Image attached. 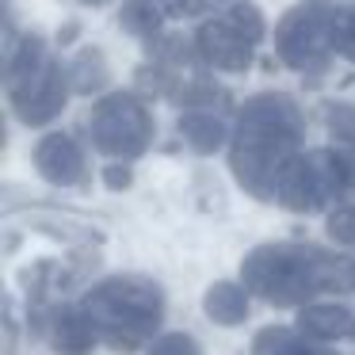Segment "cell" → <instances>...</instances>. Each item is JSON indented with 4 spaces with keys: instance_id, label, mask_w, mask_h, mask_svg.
I'll return each mask as SVG.
<instances>
[{
    "instance_id": "obj_2",
    "label": "cell",
    "mask_w": 355,
    "mask_h": 355,
    "mask_svg": "<svg viewBox=\"0 0 355 355\" xmlns=\"http://www.w3.org/2000/svg\"><path fill=\"white\" fill-rule=\"evenodd\" d=\"M80 309L92 321V329L100 332L103 344L130 352V347H141L157 332V324L164 317V298H161V286L149 283V279L115 275L96 283L85 294Z\"/></svg>"
},
{
    "instance_id": "obj_5",
    "label": "cell",
    "mask_w": 355,
    "mask_h": 355,
    "mask_svg": "<svg viewBox=\"0 0 355 355\" xmlns=\"http://www.w3.org/2000/svg\"><path fill=\"white\" fill-rule=\"evenodd\" d=\"M202 313L222 329H237L248 317V286L245 283H214L202 294Z\"/></svg>"
},
{
    "instance_id": "obj_9",
    "label": "cell",
    "mask_w": 355,
    "mask_h": 355,
    "mask_svg": "<svg viewBox=\"0 0 355 355\" xmlns=\"http://www.w3.org/2000/svg\"><path fill=\"white\" fill-rule=\"evenodd\" d=\"M329 230H332L336 241H344V245L355 248V210H340V214H332Z\"/></svg>"
},
{
    "instance_id": "obj_8",
    "label": "cell",
    "mask_w": 355,
    "mask_h": 355,
    "mask_svg": "<svg viewBox=\"0 0 355 355\" xmlns=\"http://www.w3.org/2000/svg\"><path fill=\"white\" fill-rule=\"evenodd\" d=\"M146 355H202V347L187 332H164V336H157L146 347Z\"/></svg>"
},
{
    "instance_id": "obj_10",
    "label": "cell",
    "mask_w": 355,
    "mask_h": 355,
    "mask_svg": "<svg viewBox=\"0 0 355 355\" xmlns=\"http://www.w3.org/2000/svg\"><path fill=\"white\" fill-rule=\"evenodd\" d=\"M126 184H130V172L126 168H107V187L119 191V187H126Z\"/></svg>"
},
{
    "instance_id": "obj_4",
    "label": "cell",
    "mask_w": 355,
    "mask_h": 355,
    "mask_svg": "<svg viewBox=\"0 0 355 355\" xmlns=\"http://www.w3.org/2000/svg\"><path fill=\"white\" fill-rule=\"evenodd\" d=\"M298 329L313 340H340L355 336V313L336 302H309L298 309Z\"/></svg>"
},
{
    "instance_id": "obj_1",
    "label": "cell",
    "mask_w": 355,
    "mask_h": 355,
    "mask_svg": "<svg viewBox=\"0 0 355 355\" xmlns=\"http://www.w3.org/2000/svg\"><path fill=\"white\" fill-rule=\"evenodd\" d=\"M241 283L271 306H309L317 294L355 291V260L309 245H263L245 256Z\"/></svg>"
},
{
    "instance_id": "obj_7",
    "label": "cell",
    "mask_w": 355,
    "mask_h": 355,
    "mask_svg": "<svg viewBox=\"0 0 355 355\" xmlns=\"http://www.w3.org/2000/svg\"><path fill=\"white\" fill-rule=\"evenodd\" d=\"M39 168L46 172L54 184H73L80 176V153L65 138H50L39 149Z\"/></svg>"
},
{
    "instance_id": "obj_3",
    "label": "cell",
    "mask_w": 355,
    "mask_h": 355,
    "mask_svg": "<svg viewBox=\"0 0 355 355\" xmlns=\"http://www.w3.org/2000/svg\"><path fill=\"white\" fill-rule=\"evenodd\" d=\"M50 344L58 347L62 355H85L100 344V332L92 329V321L85 317V309H58L50 317V329H46Z\"/></svg>"
},
{
    "instance_id": "obj_6",
    "label": "cell",
    "mask_w": 355,
    "mask_h": 355,
    "mask_svg": "<svg viewBox=\"0 0 355 355\" xmlns=\"http://www.w3.org/2000/svg\"><path fill=\"white\" fill-rule=\"evenodd\" d=\"M252 355H336L332 347H324L321 340L306 336V332L291 329H263L252 340Z\"/></svg>"
}]
</instances>
